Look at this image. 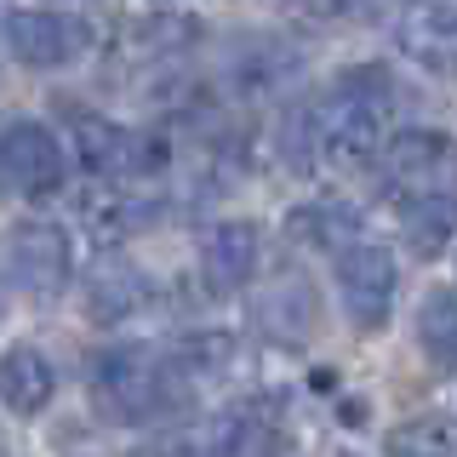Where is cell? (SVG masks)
<instances>
[{"instance_id":"cell-14","label":"cell","mask_w":457,"mask_h":457,"mask_svg":"<svg viewBox=\"0 0 457 457\" xmlns=\"http://www.w3.org/2000/svg\"><path fill=\"white\" fill-rule=\"evenodd\" d=\"M418 343L435 366H452V354H457V297L446 286L428 292V303L418 309Z\"/></svg>"},{"instance_id":"cell-4","label":"cell","mask_w":457,"mask_h":457,"mask_svg":"<svg viewBox=\"0 0 457 457\" xmlns=\"http://www.w3.org/2000/svg\"><path fill=\"white\" fill-rule=\"evenodd\" d=\"M395 286H400V269H395L389 246L349 240V246L337 252V297H343V314L354 320V332H378V326H389Z\"/></svg>"},{"instance_id":"cell-17","label":"cell","mask_w":457,"mask_h":457,"mask_svg":"<svg viewBox=\"0 0 457 457\" xmlns=\"http://www.w3.org/2000/svg\"><path fill=\"white\" fill-rule=\"evenodd\" d=\"M314 12H326V18H332V12H349V6H361V0H309Z\"/></svg>"},{"instance_id":"cell-9","label":"cell","mask_w":457,"mask_h":457,"mask_svg":"<svg viewBox=\"0 0 457 457\" xmlns=\"http://www.w3.org/2000/svg\"><path fill=\"white\" fill-rule=\"evenodd\" d=\"M400 52L428 75H452L457 63V18L446 0H418L400 23Z\"/></svg>"},{"instance_id":"cell-3","label":"cell","mask_w":457,"mask_h":457,"mask_svg":"<svg viewBox=\"0 0 457 457\" xmlns=\"http://www.w3.org/2000/svg\"><path fill=\"white\" fill-rule=\"evenodd\" d=\"M63 137L40 120H12L0 132V195L18 200H46L63 189Z\"/></svg>"},{"instance_id":"cell-11","label":"cell","mask_w":457,"mask_h":457,"mask_svg":"<svg viewBox=\"0 0 457 457\" xmlns=\"http://www.w3.org/2000/svg\"><path fill=\"white\" fill-rule=\"evenodd\" d=\"M446 161H452L446 132H428V126H418V132H400L389 149H383V178H389L395 189L423 195V189H435V183H440Z\"/></svg>"},{"instance_id":"cell-10","label":"cell","mask_w":457,"mask_h":457,"mask_svg":"<svg viewBox=\"0 0 457 457\" xmlns=\"http://www.w3.org/2000/svg\"><path fill=\"white\" fill-rule=\"evenodd\" d=\"M52 395H57V371H52V361L35 349V343H18V349L0 354V406H6L12 418L46 411Z\"/></svg>"},{"instance_id":"cell-6","label":"cell","mask_w":457,"mask_h":457,"mask_svg":"<svg viewBox=\"0 0 457 457\" xmlns=\"http://www.w3.org/2000/svg\"><path fill=\"white\" fill-rule=\"evenodd\" d=\"M0 40L6 52L29 69H63L92 46V29H86L75 12H52V6H23L0 23Z\"/></svg>"},{"instance_id":"cell-1","label":"cell","mask_w":457,"mask_h":457,"mask_svg":"<svg viewBox=\"0 0 457 457\" xmlns=\"http://www.w3.org/2000/svg\"><path fill=\"white\" fill-rule=\"evenodd\" d=\"M383 120H389L383 69H343V80L326 92L320 114H314V154L343 171L366 166L383 149Z\"/></svg>"},{"instance_id":"cell-5","label":"cell","mask_w":457,"mask_h":457,"mask_svg":"<svg viewBox=\"0 0 457 457\" xmlns=\"http://www.w3.org/2000/svg\"><path fill=\"white\" fill-rule=\"evenodd\" d=\"M6 269L29 297H57L75 275V246H69V228L52 218H23L6 240Z\"/></svg>"},{"instance_id":"cell-2","label":"cell","mask_w":457,"mask_h":457,"mask_svg":"<svg viewBox=\"0 0 457 457\" xmlns=\"http://www.w3.org/2000/svg\"><path fill=\"white\" fill-rule=\"evenodd\" d=\"M86 389H92V406L114 423H149L161 411L178 406L183 389V366L161 361L149 349H104L86 371Z\"/></svg>"},{"instance_id":"cell-12","label":"cell","mask_w":457,"mask_h":457,"mask_svg":"<svg viewBox=\"0 0 457 457\" xmlns=\"http://www.w3.org/2000/svg\"><path fill=\"white\" fill-rule=\"evenodd\" d=\"M143 303H149V280H143L126 257H104V263L92 269V280H86V314H92L97 326L126 320V314H137Z\"/></svg>"},{"instance_id":"cell-7","label":"cell","mask_w":457,"mask_h":457,"mask_svg":"<svg viewBox=\"0 0 457 457\" xmlns=\"http://www.w3.org/2000/svg\"><path fill=\"white\" fill-rule=\"evenodd\" d=\"M75 154L92 178H143L166 166V143L114 120H75Z\"/></svg>"},{"instance_id":"cell-16","label":"cell","mask_w":457,"mask_h":457,"mask_svg":"<svg viewBox=\"0 0 457 457\" xmlns=\"http://www.w3.org/2000/svg\"><path fill=\"white\" fill-rule=\"evenodd\" d=\"M395 457H457L452 446V423L446 418H418V423H400L389 435Z\"/></svg>"},{"instance_id":"cell-15","label":"cell","mask_w":457,"mask_h":457,"mask_svg":"<svg viewBox=\"0 0 457 457\" xmlns=\"http://www.w3.org/2000/svg\"><path fill=\"white\" fill-rule=\"evenodd\" d=\"M297 228H303L314 246L343 252L354 235H361V212H349L343 200H320V206H303V212H297Z\"/></svg>"},{"instance_id":"cell-8","label":"cell","mask_w":457,"mask_h":457,"mask_svg":"<svg viewBox=\"0 0 457 457\" xmlns=\"http://www.w3.org/2000/svg\"><path fill=\"white\" fill-rule=\"evenodd\" d=\"M257 257H263V240H257L252 223L206 228V240H200V286L212 297H235L257 275Z\"/></svg>"},{"instance_id":"cell-13","label":"cell","mask_w":457,"mask_h":457,"mask_svg":"<svg viewBox=\"0 0 457 457\" xmlns=\"http://www.w3.org/2000/svg\"><path fill=\"white\" fill-rule=\"evenodd\" d=\"M406 240L418 246V257H440L452 240V195L446 189H423L406 200Z\"/></svg>"}]
</instances>
